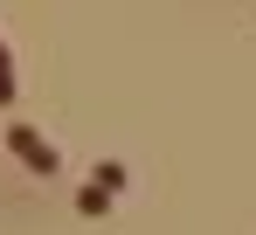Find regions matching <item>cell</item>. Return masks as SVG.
Returning <instances> with one entry per match:
<instances>
[{"label": "cell", "mask_w": 256, "mask_h": 235, "mask_svg": "<svg viewBox=\"0 0 256 235\" xmlns=\"http://www.w3.org/2000/svg\"><path fill=\"white\" fill-rule=\"evenodd\" d=\"M118 194H125V159H104V166L90 173V187L76 194V208H84V214H104Z\"/></svg>", "instance_id": "obj_2"}, {"label": "cell", "mask_w": 256, "mask_h": 235, "mask_svg": "<svg viewBox=\"0 0 256 235\" xmlns=\"http://www.w3.org/2000/svg\"><path fill=\"white\" fill-rule=\"evenodd\" d=\"M0 104H14V56H7V42H0Z\"/></svg>", "instance_id": "obj_3"}, {"label": "cell", "mask_w": 256, "mask_h": 235, "mask_svg": "<svg viewBox=\"0 0 256 235\" xmlns=\"http://www.w3.org/2000/svg\"><path fill=\"white\" fill-rule=\"evenodd\" d=\"M7 152L21 159V166H28L35 180H56V166H62V152L48 146V138L35 132V124H7Z\"/></svg>", "instance_id": "obj_1"}]
</instances>
